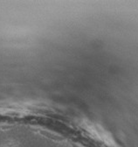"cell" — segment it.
Segmentation results:
<instances>
[{"instance_id":"1","label":"cell","mask_w":138,"mask_h":147,"mask_svg":"<svg viewBox=\"0 0 138 147\" xmlns=\"http://www.w3.org/2000/svg\"><path fill=\"white\" fill-rule=\"evenodd\" d=\"M0 147H20L19 144L14 139H9L5 141Z\"/></svg>"}]
</instances>
